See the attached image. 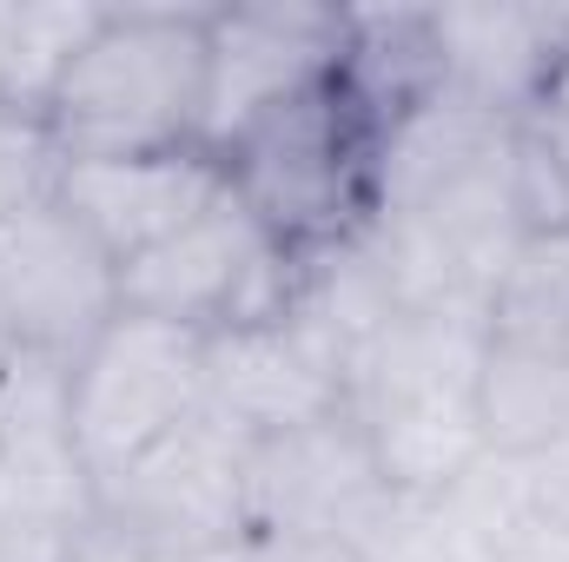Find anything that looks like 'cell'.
<instances>
[{"label":"cell","mask_w":569,"mask_h":562,"mask_svg":"<svg viewBox=\"0 0 569 562\" xmlns=\"http://www.w3.org/2000/svg\"><path fill=\"white\" fill-rule=\"evenodd\" d=\"M483 311L398 304L345 371V411L371 436L398 496L450 490L483 450Z\"/></svg>","instance_id":"6da1fadb"},{"label":"cell","mask_w":569,"mask_h":562,"mask_svg":"<svg viewBox=\"0 0 569 562\" xmlns=\"http://www.w3.org/2000/svg\"><path fill=\"white\" fill-rule=\"evenodd\" d=\"M385 133L358 113L338 73L284 93L219 145L226 192L279 239L298 265L345 252L378 219Z\"/></svg>","instance_id":"7a4b0ae2"},{"label":"cell","mask_w":569,"mask_h":562,"mask_svg":"<svg viewBox=\"0 0 569 562\" xmlns=\"http://www.w3.org/2000/svg\"><path fill=\"white\" fill-rule=\"evenodd\" d=\"M47 120L67 159L206 145V7H107Z\"/></svg>","instance_id":"3957f363"},{"label":"cell","mask_w":569,"mask_h":562,"mask_svg":"<svg viewBox=\"0 0 569 562\" xmlns=\"http://www.w3.org/2000/svg\"><path fill=\"white\" fill-rule=\"evenodd\" d=\"M298 279L305 265L226 192L192 225H179L172 239H159L152 252L120 265V311L219 338L239 324L284 318L298 304Z\"/></svg>","instance_id":"277c9868"},{"label":"cell","mask_w":569,"mask_h":562,"mask_svg":"<svg viewBox=\"0 0 569 562\" xmlns=\"http://www.w3.org/2000/svg\"><path fill=\"white\" fill-rule=\"evenodd\" d=\"M73 443L93 490L152 450L166 430L206 411V338L166 318L120 311L67 371Z\"/></svg>","instance_id":"5b68a950"},{"label":"cell","mask_w":569,"mask_h":562,"mask_svg":"<svg viewBox=\"0 0 569 562\" xmlns=\"http://www.w3.org/2000/svg\"><path fill=\"white\" fill-rule=\"evenodd\" d=\"M405 496L391 490L371 436L351 411L291 423L279 436L246 443V523L252 536H305V543H351L378 550L391 510Z\"/></svg>","instance_id":"8992f818"},{"label":"cell","mask_w":569,"mask_h":562,"mask_svg":"<svg viewBox=\"0 0 569 562\" xmlns=\"http://www.w3.org/2000/svg\"><path fill=\"white\" fill-rule=\"evenodd\" d=\"M93 510L113 516L146 556H192V550H239L252 543L246 523V436L212 411L166 430L127 470L93 490Z\"/></svg>","instance_id":"52a82bcc"},{"label":"cell","mask_w":569,"mask_h":562,"mask_svg":"<svg viewBox=\"0 0 569 562\" xmlns=\"http://www.w3.org/2000/svg\"><path fill=\"white\" fill-rule=\"evenodd\" d=\"M0 304L20 351L73 364L120 318V259L47 199L0 225Z\"/></svg>","instance_id":"ba28073f"},{"label":"cell","mask_w":569,"mask_h":562,"mask_svg":"<svg viewBox=\"0 0 569 562\" xmlns=\"http://www.w3.org/2000/svg\"><path fill=\"white\" fill-rule=\"evenodd\" d=\"M338 40H345V7L318 0L206 7V152H219L284 93L325 80L338 67Z\"/></svg>","instance_id":"9c48e42d"},{"label":"cell","mask_w":569,"mask_h":562,"mask_svg":"<svg viewBox=\"0 0 569 562\" xmlns=\"http://www.w3.org/2000/svg\"><path fill=\"white\" fill-rule=\"evenodd\" d=\"M206 411L232 423L246 443L279 436L291 423L345 411V358L284 311L272 324H239L206 338Z\"/></svg>","instance_id":"30bf717a"},{"label":"cell","mask_w":569,"mask_h":562,"mask_svg":"<svg viewBox=\"0 0 569 562\" xmlns=\"http://www.w3.org/2000/svg\"><path fill=\"white\" fill-rule=\"evenodd\" d=\"M226 199L219 152L172 145V152H120V159H67L60 205L127 265L192 225L206 205Z\"/></svg>","instance_id":"8fae6325"},{"label":"cell","mask_w":569,"mask_h":562,"mask_svg":"<svg viewBox=\"0 0 569 562\" xmlns=\"http://www.w3.org/2000/svg\"><path fill=\"white\" fill-rule=\"evenodd\" d=\"M450 93L503 120H530L569 53V7H437Z\"/></svg>","instance_id":"7c38bea8"},{"label":"cell","mask_w":569,"mask_h":562,"mask_svg":"<svg viewBox=\"0 0 569 562\" xmlns=\"http://www.w3.org/2000/svg\"><path fill=\"white\" fill-rule=\"evenodd\" d=\"M331 73L358 100V113L391 140L405 120H418L430 100L450 93L437 7H345V40Z\"/></svg>","instance_id":"4fadbf2b"},{"label":"cell","mask_w":569,"mask_h":562,"mask_svg":"<svg viewBox=\"0 0 569 562\" xmlns=\"http://www.w3.org/2000/svg\"><path fill=\"white\" fill-rule=\"evenodd\" d=\"M483 450L537 456L569 436V344H490L483 338Z\"/></svg>","instance_id":"5bb4252c"},{"label":"cell","mask_w":569,"mask_h":562,"mask_svg":"<svg viewBox=\"0 0 569 562\" xmlns=\"http://www.w3.org/2000/svg\"><path fill=\"white\" fill-rule=\"evenodd\" d=\"M490 344H569V225H530L483 298Z\"/></svg>","instance_id":"9a60e30c"},{"label":"cell","mask_w":569,"mask_h":562,"mask_svg":"<svg viewBox=\"0 0 569 562\" xmlns=\"http://www.w3.org/2000/svg\"><path fill=\"white\" fill-rule=\"evenodd\" d=\"M107 7L93 0H0V107L47 113L60 73L87 47Z\"/></svg>","instance_id":"2e32d148"},{"label":"cell","mask_w":569,"mask_h":562,"mask_svg":"<svg viewBox=\"0 0 569 562\" xmlns=\"http://www.w3.org/2000/svg\"><path fill=\"white\" fill-rule=\"evenodd\" d=\"M60 179H67V145L53 120L33 107H0V225L60 199Z\"/></svg>","instance_id":"e0dca14e"},{"label":"cell","mask_w":569,"mask_h":562,"mask_svg":"<svg viewBox=\"0 0 569 562\" xmlns=\"http://www.w3.org/2000/svg\"><path fill=\"white\" fill-rule=\"evenodd\" d=\"M530 133L543 145L550 172H557V192H563V212H569V53L557 67V80H550V93H543V107L530 113Z\"/></svg>","instance_id":"ac0fdd59"},{"label":"cell","mask_w":569,"mask_h":562,"mask_svg":"<svg viewBox=\"0 0 569 562\" xmlns=\"http://www.w3.org/2000/svg\"><path fill=\"white\" fill-rule=\"evenodd\" d=\"M60 562H152V556H146L140 543H133V536L113 523V516H100V510H93V516H87V523L67 536Z\"/></svg>","instance_id":"d6986e66"},{"label":"cell","mask_w":569,"mask_h":562,"mask_svg":"<svg viewBox=\"0 0 569 562\" xmlns=\"http://www.w3.org/2000/svg\"><path fill=\"white\" fill-rule=\"evenodd\" d=\"M246 562H371L351 543H305V536H252Z\"/></svg>","instance_id":"ffe728a7"},{"label":"cell","mask_w":569,"mask_h":562,"mask_svg":"<svg viewBox=\"0 0 569 562\" xmlns=\"http://www.w3.org/2000/svg\"><path fill=\"white\" fill-rule=\"evenodd\" d=\"M13 351H20V344H13V324H7V304H0V371L13 364Z\"/></svg>","instance_id":"44dd1931"}]
</instances>
